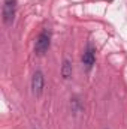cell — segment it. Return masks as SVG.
<instances>
[{"mask_svg": "<svg viewBox=\"0 0 127 129\" xmlns=\"http://www.w3.org/2000/svg\"><path fill=\"white\" fill-rule=\"evenodd\" d=\"M94 50L91 48V47H88L87 48V51L84 53V56H82V63H84V66L87 68V69H90L93 64H94Z\"/></svg>", "mask_w": 127, "mask_h": 129, "instance_id": "cell-4", "label": "cell"}, {"mask_svg": "<svg viewBox=\"0 0 127 129\" xmlns=\"http://www.w3.org/2000/svg\"><path fill=\"white\" fill-rule=\"evenodd\" d=\"M17 12V0H5L3 3V21L5 24H11L14 21Z\"/></svg>", "mask_w": 127, "mask_h": 129, "instance_id": "cell-2", "label": "cell"}, {"mask_svg": "<svg viewBox=\"0 0 127 129\" xmlns=\"http://www.w3.org/2000/svg\"><path fill=\"white\" fill-rule=\"evenodd\" d=\"M49 44H51V36H49V32L43 30V32L37 36V39H36L34 53H36L37 56H43V54L48 51V48H49Z\"/></svg>", "mask_w": 127, "mask_h": 129, "instance_id": "cell-1", "label": "cell"}, {"mask_svg": "<svg viewBox=\"0 0 127 129\" xmlns=\"http://www.w3.org/2000/svg\"><path fill=\"white\" fill-rule=\"evenodd\" d=\"M61 75H63L64 80L70 78L72 77V63L69 60H64L63 62V66H61Z\"/></svg>", "mask_w": 127, "mask_h": 129, "instance_id": "cell-5", "label": "cell"}, {"mask_svg": "<svg viewBox=\"0 0 127 129\" xmlns=\"http://www.w3.org/2000/svg\"><path fill=\"white\" fill-rule=\"evenodd\" d=\"M43 84H45L43 74H42L40 71L34 72V75H33V78H32V90L36 96H40V95H42V92H43Z\"/></svg>", "mask_w": 127, "mask_h": 129, "instance_id": "cell-3", "label": "cell"}]
</instances>
